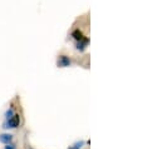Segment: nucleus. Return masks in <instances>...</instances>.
Returning <instances> with one entry per match:
<instances>
[{
  "mask_svg": "<svg viewBox=\"0 0 142 149\" xmlns=\"http://www.w3.org/2000/svg\"><path fill=\"white\" fill-rule=\"evenodd\" d=\"M5 149H15V146L13 143H9V144H5Z\"/></svg>",
  "mask_w": 142,
  "mask_h": 149,
  "instance_id": "obj_6",
  "label": "nucleus"
},
{
  "mask_svg": "<svg viewBox=\"0 0 142 149\" xmlns=\"http://www.w3.org/2000/svg\"><path fill=\"white\" fill-rule=\"evenodd\" d=\"M13 138L14 136L9 134V133H4V134H0V143L3 144H9L13 142Z\"/></svg>",
  "mask_w": 142,
  "mask_h": 149,
  "instance_id": "obj_3",
  "label": "nucleus"
},
{
  "mask_svg": "<svg viewBox=\"0 0 142 149\" xmlns=\"http://www.w3.org/2000/svg\"><path fill=\"white\" fill-rule=\"evenodd\" d=\"M19 125H20V115L19 114H14L13 117L6 119L3 128H5V129H15V128H18Z\"/></svg>",
  "mask_w": 142,
  "mask_h": 149,
  "instance_id": "obj_1",
  "label": "nucleus"
},
{
  "mask_svg": "<svg viewBox=\"0 0 142 149\" xmlns=\"http://www.w3.org/2000/svg\"><path fill=\"white\" fill-rule=\"evenodd\" d=\"M14 114H15L14 113V105H10V108L5 111V115H4V117H5V120H6V119H9L10 117H13Z\"/></svg>",
  "mask_w": 142,
  "mask_h": 149,
  "instance_id": "obj_5",
  "label": "nucleus"
},
{
  "mask_svg": "<svg viewBox=\"0 0 142 149\" xmlns=\"http://www.w3.org/2000/svg\"><path fill=\"white\" fill-rule=\"evenodd\" d=\"M70 64H72V61H70V58L68 55L62 54L58 56V60H57L58 68H68V67H70Z\"/></svg>",
  "mask_w": 142,
  "mask_h": 149,
  "instance_id": "obj_2",
  "label": "nucleus"
},
{
  "mask_svg": "<svg viewBox=\"0 0 142 149\" xmlns=\"http://www.w3.org/2000/svg\"><path fill=\"white\" fill-rule=\"evenodd\" d=\"M29 149H33V148H29Z\"/></svg>",
  "mask_w": 142,
  "mask_h": 149,
  "instance_id": "obj_7",
  "label": "nucleus"
},
{
  "mask_svg": "<svg viewBox=\"0 0 142 149\" xmlns=\"http://www.w3.org/2000/svg\"><path fill=\"white\" fill-rule=\"evenodd\" d=\"M84 140H79V142H76L74 144H72L68 149H82L83 147H84Z\"/></svg>",
  "mask_w": 142,
  "mask_h": 149,
  "instance_id": "obj_4",
  "label": "nucleus"
}]
</instances>
